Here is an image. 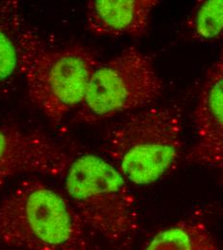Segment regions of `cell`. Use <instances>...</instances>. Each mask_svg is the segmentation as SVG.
<instances>
[{"mask_svg": "<svg viewBox=\"0 0 223 250\" xmlns=\"http://www.w3.org/2000/svg\"><path fill=\"white\" fill-rule=\"evenodd\" d=\"M142 250H223L203 214L195 213L161 229Z\"/></svg>", "mask_w": 223, "mask_h": 250, "instance_id": "9", "label": "cell"}, {"mask_svg": "<svg viewBox=\"0 0 223 250\" xmlns=\"http://www.w3.org/2000/svg\"><path fill=\"white\" fill-rule=\"evenodd\" d=\"M100 61L82 44L49 45L27 23L20 42V73L30 100L54 125L78 109Z\"/></svg>", "mask_w": 223, "mask_h": 250, "instance_id": "3", "label": "cell"}, {"mask_svg": "<svg viewBox=\"0 0 223 250\" xmlns=\"http://www.w3.org/2000/svg\"><path fill=\"white\" fill-rule=\"evenodd\" d=\"M195 143L185 159L223 174V48L208 69L193 111Z\"/></svg>", "mask_w": 223, "mask_h": 250, "instance_id": "7", "label": "cell"}, {"mask_svg": "<svg viewBox=\"0 0 223 250\" xmlns=\"http://www.w3.org/2000/svg\"><path fill=\"white\" fill-rule=\"evenodd\" d=\"M0 244L22 250H91L69 199L38 178L22 180L0 203Z\"/></svg>", "mask_w": 223, "mask_h": 250, "instance_id": "2", "label": "cell"}, {"mask_svg": "<svg viewBox=\"0 0 223 250\" xmlns=\"http://www.w3.org/2000/svg\"><path fill=\"white\" fill-rule=\"evenodd\" d=\"M26 23L20 1H0V89L20 75V42Z\"/></svg>", "mask_w": 223, "mask_h": 250, "instance_id": "10", "label": "cell"}, {"mask_svg": "<svg viewBox=\"0 0 223 250\" xmlns=\"http://www.w3.org/2000/svg\"><path fill=\"white\" fill-rule=\"evenodd\" d=\"M186 30L198 42L223 41V0L195 2L186 21Z\"/></svg>", "mask_w": 223, "mask_h": 250, "instance_id": "11", "label": "cell"}, {"mask_svg": "<svg viewBox=\"0 0 223 250\" xmlns=\"http://www.w3.org/2000/svg\"><path fill=\"white\" fill-rule=\"evenodd\" d=\"M183 129L179 106L152 105L110 125L102 150L127 182L151 185L177 167L183 155Z\"/></svg>", "mask_w": 223, "mask_h": 250, "instance_id": "1", "label": "cell"}, {"mask_svg": "<svg viewBox=\"0 0 223 250\" xmlns=\"http://www.w3.org/2000/svg\"><path fill=\"white\" fill-rule=\"evenodd\" d=\"M72 159L42 132L0 125V188L22 174L64 176Z\"/></svg>", "mask_w": 223, "mask_h": 250, "instance_id": "6", "label": "cell"}, {"mask_svg": "<svg viewBox=\"0 0 223 250\" xmlns=\"http://www.w3.org/2000/svg\"><path fill=\"white\" fill-rule=\"evenodd\" d=\"M67 198L85 226L119 250H129L139 230L137 203L127 180L106 159L73 158L64 175Z\"/></svg>", "mask_w": 223, "mask_h": 250, "instance_id": "4", "label": "cell"}, {"mask_svg": "<svg viewBox=\"0 0 223 250\" xmlns=\"http://www.w3.org/2000/svg\"><path fill=\"white\" fill-rule=\"evenodd\" d=\"M162 91L152 57L130 46L99 63L74 120L96 124L129 114L154 105Z\"/></svg>", "mask_w": 223, "mask_h": 250, "instance_id": "5", "label": "cell"}, {"mask_svg": "<svg viewBox=\"0 0 223 250\" xmlns=\"http://www.w3.org/2000/svg\"><path fill=\"white\" fill-rule=\"evenodd\" d=\"M157 0H91L86 5V25L96 36L139 38L150 26Z\"/></svg>", "mask_w": 223, "mask_h": 250, "instance_id": "8", "label": "cell"}]
</instances>
